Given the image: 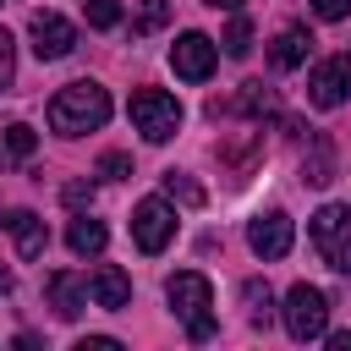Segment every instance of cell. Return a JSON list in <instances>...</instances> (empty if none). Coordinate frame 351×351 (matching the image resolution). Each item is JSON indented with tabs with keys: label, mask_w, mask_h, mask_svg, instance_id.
<instances>
[{
	"label": "cell",
	"mask_w": 351,
	"mask_h": 351,
	"mask_svg": "<svg viewBox=\"0 0 351 351\" xmlns=\"http://www.w3.org/2000/svg\"><path fill=\"white\" fill-rule=\"evenodd\" d=\"M126 115H132V126H137L148 143H170V137L181 132V99L165 93V88H137L132 104H126Z\"/></svg>",
	"instance_id": "4"
},
{
	"label": "cell",
	"mask_w": 351,
	"mask_h": 351,
	"mask_svg": "<svg viewBox=\"0 0 351 351\" xmlns=\"http://www.w3.org/2000/svg\"><path fill=\"white\" fill-rule=\"evenodd\" d=\"M241 302H247L252 329H269V318H274V291H269V285H258V280H247V285H241Z\"/></svg>",
	"instance_id": "19"
},
{
	"label": "cell",
	"mask_w": 351,
	"mask_h": 351,
	"mask_svg": "<svg viewBox=\"0 0 351 351\" xmlns=\"http://www.w3.org/2000/svg\"><path fill=\"white\" fill-rule=\"evenodd\" d=\"M280 318H285V335L291 340H318L324 329H329V296L318 291V285H291L285 291V307H280Z\"/></svg>",
	"instance_id": "5"
},
{
	"label": "cell",
	"mask_w": 351,
	"mask_h": 351,
	"mask_svg": "<svg viewBox=\"0 0 351 351\" xmlns=\"http://www.w3.org/2000/svg\"><path fill=\"white\" fill-rule=\"evenodd\" d=\"M170 236H176V208L165 203V197H143L137 208H132V241H137V252H165L170 247Z\"/></svg>",
	"instance_id": "6"
},
{
	"label": "cell",
	"mask_w": 351,
	"mask_h": 351,
	"mask_svg": "<svg viewBox=\"0 0 351 351\" xmlns=\"http://www.w3.org/2000/svg\"><path fill=\"white\" fill-rule=\"evenodd\" d=\"M214 154H219V165H230V170H236V181H241V176L258 165V154H263V137H258V132H241V137L219 143Z\"/></svg>",
	"instance_id": "17"
},
{
	"label": "cell",
	"mask_w": 351,
	"mask_h": 351,
	"mask_svg": "<svg viewBox=\"0 0 351 351\" xmlns=\"http://www.w3.org/2000/svg\"><path fill=\"white\" fill-rule=\"evenodd\" d=\"M214 60H219V44H214L208 33H181V38L170 44V71H176L181 82H208Z\"/></svg>",
	"instance_id": "7"
},
{
	"label": "cell",
	"mask_w": 351,
	"mask_h": 351,
	"mask_svg": "<svg viewBox=\"0 0 351 351\" xmlns=\"http://www.w3.org/2000/svg\"><path fill=\"white\" fill-rule=\"evenodd\" d=\"M0 143H5V159H16V165H27V159H33V148H38V132H33L27 121H11Z\"/></svg>",
	"instance_id": "20"
},
{
	"label": "cell",
	"mask_w": 351,
	"mask_h": 351,
	"mask_svg": "<svg viewBox=\"0 0 351 351\" xmlns=\"http://www.w3.org/2000/svg\"><path fill=\"white\" fill-rule=\"evenodd\" d=\"M88 302H93V307H104V313H121V307L132 302V280H126V269L99 263V269L88 274Z\"/></svg>",
	"instance_id": "11"
},
{
	"label": "cell",
	"mask_w": 351,
	"mask_h": 351,
	"mask_svg": "<svg viewBox=\"0 0 351 351\" xmlns=\"http://www.w3.org/2000/svg\"><path fill=\"white\" fill-rule=\"evenodd\" d=\"M0 296H11V269H0Z\"/></svg>",
	"instance_id": "31"
},
{
	"label": "cell",
	"mask_w": 351,
	"mask_h": 351,
	"mask_svg": "<svg viewBox=\"0 0 351 351\" xmlns=\"http://www.w3.org/2000/svg\"><path fill=\"white\" fill-rule=\"evenodd\" d=\"M313 236V252L335 269V274H351V203H324L307 225Z\"/></svg>",
	"instance_id": "3"
},
{
	"label": "cell",
	"mask_w": 351,
	"mask_h": 351,
	"mask_svg": "<svg viewBox=\"0 0 351 351\" xmlns=\"http://www.w3.org/2000/svg\"><path fill=\"white\" fill-rule=\"evenodd\" d=\"M247 49H252V22H247V16H230V27H225V55L241 60Z\"/></svg>",
	"instance_id": "22"
},
{
	"label": "cell",
	"mask_w": 351,
	"mask_h": 351,
	"mask_svg": "<svg viewBox=\"0 0 351 351\" xmlns=\"http://www.w3.org/2000/svg\"><path fill=\"white\" fill-rule=\"evenodd\" d=\"M307 49H313V33H307V27H285V33L269 44V66H274V71H296V66L307 60Z\"/></svg>",
	"instance_id": "15"
},
{
	"label": "cell",
	"mask_w": 351,
	"mask_h": 351,
	"mask_svg": "<svg viewBox=\"0 0 351 351\" xmlns=\"http://www.w3.org/2000/svg\"><path fill=\"white\" fill-rule=\"evenodd\" d=\"M44 291H49V307H55V318H77V313L88 307V280H77L71 269H55V274L44 280Z\"/></svg>",
	"instance_id": "13"
},
{
	"label": "cell",
	"mask_w": 351,
	"mask_h": 351,
	"mask_svg": "<svg viewBox=\"0 0 351 351\" xmlns=\"http://www.w3.org/2000/svg\"><path fill=\"white\" fill-rule=\"evenodd\" d=\"M324 22H340V16H351V0H307Z\"/></svg>",
	"instance_id": "28"
},
{
	"label": "cell",
	"mask_w": 351,
	"mask_h": 351,
	"mask_svg": "<svg viewBox=\"0 0 351 351\" xmlns=\"http://www.w3.org/2000/svg\"><path fill=\"white\" fill-rule=\"evenodd\" d=\"M77 351H115V340H110V335H88Z\"/></svg>",
	"instance_id": "29"
},
{
	"label": "cell",
	"mask_w": 351,
	"mask_h": 351,
	"mask_svg": "<svg viewBox=\"0 0 351 351\" xmlns=\"http://www.w3.org/2000/svg\"><path fill=\"white\" fill-rule=\"evenodd\" d=\"M104 121H110V93H104L93 77H82V82H66V88L49 99V132H60V137L99 132Z\"/></svg>",
	"instance_id": "1"
},
{
	"label": "cell",
	"mask_w": 351,
	"mask_h": 351,
	"mask_svg": "<svg viewBox=\"0 0 351 351\" xmlns=\"http://www.w3.org/2000/svg\"><path fill=\"white\" fill-rule=\"evenodd\" d=\"M302 181H307V186H329V181H335V143H329L324 132H313V137H307Z\"/></svg>",
	"instance_id": "16"
},
{
	"label": "cell",
	"mask_w": 351,
	"mask_h": 351,
	"mask_svg": "<svg viewBox=\"0 0 351 351\" xmlns=\"http://www.w3.org/2000/svg\"><path fill=\"white\" fill-rule=\"evenodd\" d=\"M165 16H170V5H165V0H148V5H143V16L132 22V33H154Z\"/></svg>",
	"instance_id": "24"
},
{
	"label": "cell",
	"mask_w": 351,
	"mask_h": 351,
	"mask_svg": "<svg viewBox=\"0 0 351 351\" xmlns=\"http://www.w3.org/2000/svg\"><path fill=\"white\" fill-rule=\"evenodd\" d=\"M165 296H170V313L181 318L186 340H197V346H203V340H214V291H208V280H203L197 269L170 274Z\"/></svg>",
	"instance_id": "2"
},
{
	"label": "cell",
	"mask_w": 351,
	"mask_h": 351,
	"mask_svg": "<svg viewBox=\"0 0 351 351\" xmlns=\"http://www.w3.org/2000/svg\"><path fill=\"white\" fill-rule=\"evenodd\" d=\"M99 176H104V181H126V176H132V159H126V154H104V159H99Z\"/></svg>",
	"instance_id": "26"
},
{
	"label": "cell",
	"mask_w": 351,
	"mask_h": 351,
	"mask_svg": "<svg viewBox=\"0 0 351 351\" xmlns=\"http://www.w3.org/2000/svg\"><path fill=\"white\" fill-rule=\"evenodd\" d=\"M0 5H5V0H0Z\"/></svg>",
	"instance_id": "33"
},
{
	"label": "cell",
	"mask_w": 351,
	"mask_h": 351,
	"mask_svg": "<svg viewBox=\"0 0 351 351\" xmlns=\"http://www.w3.org/2000/svg\"><path fill=\"white\" fill-rule=\"evenodd\" d=\"M60 197H66V208H88L93 203V181H66Z\"/></svg>",
	"instance_id": "27"
},
{
	"label": "cell",
	"mask_w": 351,
	"mask_h": 351,
	"mask_svg": "<svg viewBox=\"0 0 351 351\" xmlns=\"http://www.w3.org/2000/svg\"><path fill=\"white\" fill-rule=\"evenodd\" d=\"M291 241H296V230H291V214H280V208H269V214H258V219L247 225V247H252L263 263L285 258Z\"/></svg>",
	"instance_id": "10"
},
{
	"label": "cell",
	"mask_w": 351,
	"mask_h": 351,
	"mask_svg": "<svg viewBox=\"0 0 351 351\" xmlns=\"http://www.w3.org/2000/svg\"><path fill=\"white\" fill-rule=\"evenodd\" d=\"M329 351H351V329L346 335H329Z\"/></svg>",
	"instance_id": "30"
},
{
	"label": "cell",
	"mask_w": 351,
	"mask_h": 351,
	"mask_svg": "<svg viewBox=\"0 0 351 351\" xmlns=\"http://www.w3.org/2000/svg\"><path fill=\"white\" fill-rule=\"evenodd\" d=\"M104 241H110V230H104L99 219H88V214H77V219L66 225V247H71L77 258H99Z\"/></svg>",
	"instance_id": "18"
},
{
	"label": "cell",
	"mask_w": 351,
	"mask_h": 351,
	"mask_svg": "<svg viewBox=\"0 0 351 351\" xmlns=\"http://www.w3.org/2000/svg\"><path fill=\"white\" fill-rule=\"evenodd\" d=\"M11 71H16V44H11V33L0 27V93L11 88Z\"/></svg>",
	"instance_id": "25"
},
{
	"label": "cell",
	"mask_w": 351,
	"mask_h": 351,
	"mask_svg": "<svg viewBox=\"0 0 351 351\" xmlns=\"http://www.w3.org/2000/svg\"><path fill=\"white\" fill-rule=\"evenodd\" d=\"M0 225H5L11 236H16V252H22L27 263H33V258H44V247H49V225H44V219H38L33 208H11V214H5Z\"/></svg>",
	"instance_id": "12"
},
{
	"label": "cell",
	"mask_w": 351,
	"mask_h": 351,
	"mask_svg": "<svg viewBox=\"0 0 351 351\" xmlns=\"http://www.w3.org/2000/svg\"><path fill=\"white\" fill-rule=\"evenodd\" d=\"M27 38H33V55H38V60H60V55L77 49V27H71L60 11H33Z\"/></svg>",
	"instance_id": "9"
},
{
	"label": "cell",
	"mask_w": 351,
	"mask_h": 351,
	"mask_svg": "<svg viewBox=\"0 0 351 351\" xmlns=\"http://www.w3.org/2000/svg\"><path fill=\"white\" fill-rule=\"evenodd\" d=\"M307 99H313L318 110L346 104V99H351V55H329V60H318V66L307 71Z\"/></svg>",
	"instance_id": "8"
},
{
	"label": "cell",
	"mask_w": 351,
	"mask_h": 351,
	"mask_svg": "<svg viewBox=\"0 0 351 351\" xmlns=\"http://www.w3.org/2000/svg\"><path fill=\"white\" fill-rule=\"evenodd\" d=\"M208 5H214V11H236L241 0H208Z\"/></svg>",
	"instance_id": "32"
},
{
	"label": "cell",
	"mask_w": 351,
	"mask_h": 351,
	"mask_svg": "<svg viewBox=\"0 0 351 351\" xmlns=\"http://www.w3.org/2000/svg\"><path fill=\"white\" fill-rule=\"evenodd\" d=\"M82 16H88V27H99V33H104V27H115V22H121V5H115V0H82Z\"/></svg>",
	"instance_id": "23"
},
{
	"label": "cell",
	"mask_w": 351,
	"mask_h": 351,
	"mask_svg": "<svg viewBox=\"0 0 351 351\" xmlns=\"http://www.w3.org/2000/svg\"><path fill=\"white\" fill-rule=\"evenodd\" d=\"M214 115H252V121H269V115H274V88H263V82H241L236 99L214 104Z\"/></svg>",
	"instance_id": "14"
},
{
	"label": "cell",
	"mask_w": 351,
	"mask_h": 351,
	"mask_svg": "<svg viewBox=\"0 0 351 351\" xmlns=\"http://www.w3.org/2000/svg\"><path fill=\"white\" fill-rule=\"evenodd\" d=\"M165 197L186 203V208H203V186L186 176V170H165Z\"/></svg>",
	"instance_id": "21"
}]
</instances>
